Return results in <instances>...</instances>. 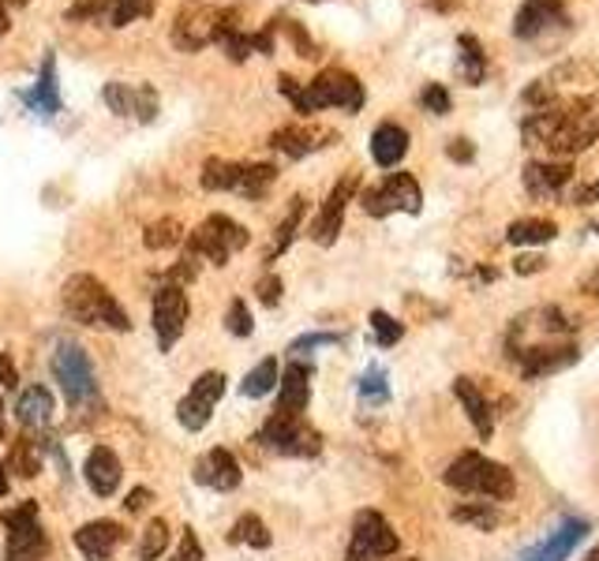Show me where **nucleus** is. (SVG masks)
Segmentation results:
<instances>
[{"mask_svg":"<svg viewBox=\"0 0 599 561\" xmlns=\"http://www.w3.org/2000/svg\"><path fill=\"white\" fill-rule=\"evenodd\" d=\"M569 176H574L569 162H533L525 169V187H528V195H536V199H555V195L569 184Z\"/></svg>","mask_w":599,"mask_h":561,"instance_id":"393cba45","label":"nucleus"},{"mask_svg":"<svg viewBox=\"0 0 599 561\" xmlns=\"http://www.w3.org/2000/svg\"><path fill=\"white\" fill-rule=\"evenodd\" d=\"M360 202H363V210H368L371 218H390V214H420V206H424V191H420V184L412 180L409 173H390L379 187H368Z\"/></svg>","mask_w":599,"mask_h":561,"instance_id":"9b49d317","label":"nucleus"},{"mask_svg":"<svg viewBox=\"0 0 599 561\" xmlns=\"http://www.w3.org/2000/svg\"><path fill=\"white\" fill-rule=\"evenodd\" d=\"M8 495V468H4V460H0V498Z\"/></svg>","mask_w":599,"mask_h":561,"instance_id":"4d7b16f0","label":"nucleus"},{"mask_svg":"<svg viewBox=\"0 0 599 561\" xmlns=\"http://www.w3.org/2000/svg\"><path fill=\"white\" fill-rule=\"evenodd\" d=\"M397 531L390 528V520L379 509H363L352 520V539L345 550V561H379L397 554Z\"/></svg>","mask_w":599,"mask_h":561,"instance_id":"9d476101","label":"nucleus"},{"mask_svg":"<svg viewBox=\"0 0 599 561\" xmlns=\"http://www.w3.org/2000/svg\"><path fill=\"white\" fill-rule=\"evenodd\" d=\"M360 397L368 405H386L390 401V382H386V371L382 367H371L368 374L360 378Z\"/></svg>","mask_w":599,"mask_h":561,"instance_id":"a19ab883","label":"nucleus"},{"mask_svg":"<svg viewBox=\"0 0 599 561\" xmlns=\"http://www.w3.org/2000/svg\"><path fill=\"white\" fill-rule=\"evenodd\" d=\"M585 561H599V550H592V554H588Z\"/></svg>","mask_w":599,"mask_h":561,"instance_id":"680f3d73","label":"nucleus"},{"mask_svg":"<svg viewBox=\"0 0 599 561\" xmlns=\"http://www.w3.org/2000/svg\"><path fill=\"white\" fill-rule=\"evenodd\" d=\"M588 292H596V297H599V273H596L592 281H588Z\"/></svg>","mask_w":599,"mask_h":561,"instance_id":"bf43d9fd","label":"nucleus"},{"mask_svg":"<svg viewBox=\"0 0 599 561\" xmlns=\"http://www.w3.org/2000/svg\"><path fill=\"white\" fill-rule=\"evenodd\" d=\"M8 31V8H4V0H0V34Z\"/></svg>","mask_w":599,"mask_h":561,"instance_id":"13d9d810","label":"nucleus"},{"mask_svg":"<svg viewBox=\"0 0 599 561\" xmlns=\"http://www.w3.org/2000/svg\"><path fill=\"white\" fill-rule=\"evenodd\" d=\"M533 270H544V259H533V254L517 259V273H533Z\"/></svg>","mask_w":599,"mask_h":561,"instance_id":"6e6d98bb","label":"nucleus"},{"mask_svg":"<svg viewBox=\"0 0 599 561\" xmlns=\"http://www.w3.org/2000/svg\"><path fill=\"white\" fill-rule=\"evenodd\" d=\"M289 34H292V42H297V49H300V56H308V61H311V56H319V49H316V45H311V38H308V34H303V27L297 23V19H289Z\"/></svg>","mask_w":599,"mask_h":561,"instance_id":"3c124183","label":"nucleus"},{"mask_svg":"<svg viewBox=\"0 0 599 561\" xmlns=\"http://www.w3.org/2000/svg\"><path fill=\"white\" fill-rule=\"evenodd\" d=\"M454 520L457 524H473L479 531H490L498 524V513L490 506H479V501H468V506H457L454 509Z\"/></svg>","mask_w":599,"mask_h":561,"instance_id":"ea45409f","label":"nucleus"},{"mask_svg":"<svg viewBox=\"0 0 599 561\" xmlns=\"http://www.w3.org/2000/svg\"><path fill=\"white\" fill-rule=\"evenodd\" d=\"M229 19V8H214L203 0H188L173 19V45L184 53H199L206 45H218L221 27Z\"/></svg>","mask_w":599,"mask_h":561,"instance_id":"1a4fd4ad","label":"nucleus"},{"mask_svg":"<svg viewBox=\"0 0 599 561\" xmlns=\"http://www.w3.org/2000/svg\"><path fill=\"white\" fill-rule=\"evenodd\" d=\"M281 94L292 102V110L311 116L319 110H327V105H338V110H349L357 113L363 105V83L352 72H345V67H327V72H319L311 83H300V79L292 75H281L278 79Z\"/></svg>","mask_w":599,"mask_h":561,"instance_id":"f03ea898","label":"nucleus"},{"mask_svg":"<svg viewBox=\"0 0 599 561\" xmlns=\"http://www.w3.org/2000/svg\"><path fill=\"white\" fill-rule=\"evenodd\" d=\"M273 180H278V169L270 162H240L237 195H244V199H262Z\"/></svg>","mask_w":599,"mask_h":561,"instance_id":"c85d7f7f","label":"nucleus"},{"mask_svg":"<svg viewBox=\"0 0 599 561\" xmlns=\"http://www.w3.org/2000/svg\"><path fill=\"white\" fill-rule=\"evenodd\" d=\"M273 543V536H270V528L262 524L255 513H244L237 517V524H233L229 531V547H251V550H267Z\"/></svg>","mask_w":599,"mask_h":561,"instance_id":"7c9ffc66","label":"nucleus"},{"mask_svg":"<svg viewBox=\"0 0 599 561\" xmlns=\"http://www.w3.org/2000/svg\"><path fill=\"white\" fill-rule=\"evenodd\" d=\"M330 139H338V135L322 132V127H281V132L270 135V146L289 157H308L316 154L319 146H327Z\"/></svg>","mask_w":599,"mask_h":561,"instance_id":"b1692460","label":"nucleus"},{"mask_svg":"<svg viewBox=\"0 0 599 561\" xmlns=\"http://www.w3.org/2000/svg\"><path fill=\"white\" fill-rule=\"evenodd\" d=\"M4 4H27V0H4Z\"/></svg>","mask_w":599,"mask_h":561,"instance_id":"e2e57ef3","label":"nucleus"},{"mask_svg":"<svg viewBox=\"0 0 599 561\" xmlns=\"http://www.w3.org/2000/svg\"><path fill=\"white\" fill-rule=\"evenodd\" d=\"M278 378H281V371H278V360H262L259 367H251L248 371V378H244V386L240 393L244 397H267V393L278 386Z\"/></svg>","mask_w":599,"mask_h":561,"instance_id":"f704fd0d","label":"nucleus"},{"mask_svg":"<svg viewBox=\"0 0 599 561\" xmlns=\"http://www.w3.org/2000/svg\"><path fill=\"white\" fill-rule=\"evenodd\" d=\"M154 8H158V0H113L110 4V23L113 27H127L132 19H140V15H151Z\"/></svg>","mask_w":599,"mask_h":561,"instance_id":"58836bf2","label":"nucleus"},{"mask_svg":"<svg viewBox=\"0 0 599 561\" xmlns=\"http://www.w3.org/2000/svg\"><path fill=\"white\" fill-rule=\"evenodd\" d=\"M169 561H203V543L199 536H195V528L180 531V547H176V554Z\"/></svg>","mask_w":599,"mask_h":561,"instance_id":"a18cd8bd","label":"nucleus"},{"mask_svg":"<svg viewBox=\"0 0 599 561\" xmlns=\"http://www.w3.org/2000/svg\"><path fill=\"white\" fill-rule=\"evenodd\" d=\"M248 240L251 236L237 218H229V214H210V218L188 236V254L214 262V266H225L233 254L248 248Z\"/></svg>","mask_w":599,"mask_h":561,"instance_id":"6e6552de","label":"nucleus"},{"mask_svg":"<svg viewBox=\"0 0 599 561\" xmlns=\"http://www.w3.org/2000/svg\"><path fill=\"white\" fill-rule=\"evenodd\" d=\"M0 524H4L8 536V550L4 561H45L53 543H49V531L38 520V501H19V506L4 509L0 513Z\"/></svg>","mask_w":599,"mask_h":561,"instance_id":"0eeeda50","label":"nucleus"},{"mask_svg":"<svg viewBox=\"0 0 599 561\" xmlns=\"http://www.w3.org/2000/svg\"><path fill=\"white\" fill-rule=\"evenodd\" d=\"M0 389H19V371L8 352H0Z\"/></svg>","mask_w":599,"mask_h":561,"instance_id":"8fccbe9b","label":"nucleus"},{"mask_svg":"<svg viewBox=\"0 0 599 561\" xmlns=\"http://www.w3.org/2000/svg\"><path fill=\"white\" fill-rule=\"evenodd\" d=\"M457 45H461V75H465L468 83H479V79H484V72H487L484 45H479L473 34H461Z\"/></svg>","mask_w":599,"mask_h":561,"instance_id":"c9c22d12","label":"nucleus"},{"mask_svg":"<svg viewBox=\"0 0 599 561\" xmlns=\"http://www.w3.org/2000/svg\"><path fill=\"white\" fill-rule=\"evenodd\" d=\"M409 154V132L401 124H379L371 135V157L382 169H394L401 157Z\"/></svg>","mask_w":599,"mask_h":561,"instance_id":"bb28decb","label":"nucleus"},{"mask_svg":"<svg viewBox=\"0 0 599 561\" xmlns=\"http://www.w3.org/2000/svg\"><path fill=\"white\" fill-rule=\"evenodd\" d=\"M420 102H424V110H427V113H435V116H446V113H450V91H446V86H442V83L424 86Z\"/></svg>","mask_w":599,"mask_h":561,"instance_id":"c03bdc74","label":"nucleus"},{"mask_svg":"<svg viewBox=\"0 0 599 561\" xmlns=\"http://www.w3.org/2000/svg\"><path fill=\"white\" fill-rule=\"evenodd\" d=\"M23 105H27V110H34L38 116L61 113V86H56V56H53V53H49L45 61H42V75H38V86L23 94Z\"/></svg>","mask_w":599,"mask_h":561,"instance_id":"a878e982","label":"nucleus"},{"mask_svg":"<svg viewBox=\"0 0 599 561\" xmlns=\"http://www.w3.org/2000/svg\"><path fill=\"white\" fill-rule=\"evenodd\" d=\"M596 232H599V225H596Z\"/></svg>","mask_w":599,"mask_h":561,"instance_id":"0e129e2a","label":"nucleus"},{"mask_svg":"<svg viewBox=\"0 0 599 561\" xmlns=\"http://www.w3.org/2000/svg\"><path fill=\"white\" fill-rule=\"evenodd\" d=\"M192 479H195V484H203V487H210V490L229 495V490H237L244 484V471H240V460L233 457L225 446H218V449L206 453V457L195 460Z\"/></svg>","mask_w":599,"mask_h":561,"instance_id":"f3484780","label":"nucleus"},{"mask_svg":"<svg viewBox=\"0 0 599 561\" xmlns=\"http://www.w3.org/2000/svg\"><path fill=\"white\" fill-rule=\"evenodd\" d=\"M83 476H86V487H91L97 498H113L116 490H121L124 465L110 446H94L83 465Z\"/></svg>","mask_w":599,"mask_h":561,"instance_id":"aec40b11","label":"nucleus"},{"mask_svg":"<svg viewBox=\"0 0 599 561\" xmlns=\"http://www.w3.org/2000/svg\"><path fill=\"white\" fill-rule=\"evenodd\" d=\"M151 501H154V490L151 487H135L132 495H127L124 509H127V513H140V509H151Z\"/></svg>","mask_w":599,"mask_h":561,"instance_id":"603ef678","label":"nucleus"},{"mask_svg":"<svg viewBox=\"0 0 599 561\" xmlns=\"http://www.w3.org/2000/svg\"><path fill=\"white\" fill-rule=\"evenodd\" d=\"M446 479L454 490H465V495H479V498H495V501H509L514 498V471L498 460L484 457V453H461L454 465L446 468Z\"/></svg>","mask_w":599,"mask_h":561,"instance_id":"20e7f679","label":"nucleus"},{"mask_svg":"<svg viewBox=\"0 0 599 561\" xmlns=\"http://www.w3.org/2000/svg\"><path fill=\"white\" fill-rule=\"evenodd\" d=\"M255 446L278 453V457H319L322 453V435L311 427L303 416H292V412H273V416L255 430Z\"/></svg>","mask_w":599,"mask_h":561,"instance_id":"423d86ee","label":"nucleus"},{"mask_svg":"<svg viewBox=\"0 0 599 561\" xmlns=\"http://www.w3.org/2000/svg\"><path fill=\"white\" fill-rule=\"evenodd\" d=\"M0 438H4V412H0Z\"/></svg>","mask_w":599,"mask_h":561,"instance_id":"052dcab7","label":"nucleus"},{"mask_svg":"<svg viewBox=\"0 0 599 561\" xmlns=\"http://www.w3.org/2000/svg\"><path fill=\"white\" fill-rule=\"evenodd\" d=\"M520 132H525L528 143L547 146L558 157H574L599 139V113L588 97H569V102L555 97V102L528 113Z\"/></svg>","mask_w":599,"mask_h":561,"instance_id":"f257e3e1","label":"nucleus"},{"mask_svg":"<svg viewBox=\"0 0 599 561\" xmlns=\"http://www.w3.org/2000/svg\"><path fill=\"white\" fill-rule=\"evenodd\" d=\"M8 468L16 471V476L23 479H38V471H42V441L38 438H16L12 441V453H8Z\"/></svg>","mask_w":599,"mask_h":561,"instance_id":"c756f323","label":"nucleus"},{"mask_svg":"<svg viewBox=\"0 0 599 561\" xmlns=\"http://www.w3.org/2000/svg\"><path fill=\"white\" fill-rule=\"evenodd\" d=\"M143 240H146V248H151V251H165V248H176V243L184 240V229H180V221L165 218L158 225H151Z\"/></svg>","mask_w":599,"mask_h":561,"instance_id":"4c0bfd02","label":"nucleus"},{"mask_svg":"<svg viewBox=\"0 0 599 561\" xmlns=\"http://www.w3.org/2000/svg\"><path fill=\"white\" fill-rule=\"evenodd\" d=\"M311 374H316L311 363H300V360L289 363L285 374L278 378L281 397H278V408H273V412H292V416H303V408L311 405Z\"/></svg>","mask_w":599,"mask_h":561,"instance_id":"4be33fe9","label":"nucleus"},{"mask_svg":"<svg viewBox=\"0 0 599 561\" xmlns=\"http://www.w3.org/2000/svg\"><path fill=\"white\" fill-rule=\"evenodd\" d=\"M61 303H64V314L80 326H91V330H116V333H127L132 322H127V311L116 303V297L105 289L94 273H75L68 278L64 292H61Z\"/></svg>","mask_w":599,"mask_h":561,"instance_id":"7ed1b4c3","label":"nucleus"},{"mask_svg":"<svg viewBox=\"0 0 599 561\" xmlns=\"http://www.w3.org/2000/svg\"><path fill=\"white\" fill-rule=\"evenodd\" d=\"M357 187H360V176H357V173L341 176V180L333 184V191L327 195V202H322L319 218L311 221V240L322 243V248H330V243L338 240L341 221H345V210H349L352 195H357Z\"/></svg>","mask_w":599,"mask_h":561,"instance_id":"2eb2a0df","label":"nucleus"},{"mask_svg":"<svg viewBox=\"0 0 599 561\" xmlns=\"http://www.w3.org/2000/svg\"><path fill=\"white\" fill-rule=\"evenodd\" d=\"M184 326H188V297L180 284H162L154 292V333H158V349L169 352L180 341Z\"/></svg>","mask_w":599,"mask_h":561,"instance_id":"ddd939ff","label":"nucleus"},{"mask_svg":"<svg viewBox=\"0 0 599 561\" xmlns=\"http://www.w3.org/2000/svg\"><path fill=\"white\" fill-rule=\"evenodd\" d=\"M225 374L221 371H206L195 378V386L188 389V397L176 405V419H180L184 430H192V435H199V430L210 423L214 416V405L225 397Z\"/></svg>","mask_w":599,"mask_h":561,"instance_id":"f8f14e48","label":"nucleus"},{"mask_svg":"<svg viewBox=\"0 0 599 561\" xmlns=\"http://www.w3.org/2000/svg\"><path fill=\"white\" fill-rule=\"evenodd\" d=\"M72 539L86 561H113L116 547L127 539V528L116 524V520H91V524H83Z\"/></svg>","mask_w":599,"mask_h":561,"instance_id":"a211bd4d","label":"nucleus"},{"mask_svg":"<svg viewBox=\"0 0 599 561\" xmlns=\"http://www.w3.org/2000/svg\"><path fill=\"white\" fill-rule=\"evenodd\" d=\"M341 333H303L292 341V352H308V349H327V344H341Z\"/></svg>","mask_w":599,"mask_h":561,"instance_id":"09e8293b","label":"nucleus"},{"mask_svg":"<svg viewBox=\"0 0 599 561\" xmlns=\"http://www.w3.org/2000/svg\"><path fill=\"white\" fill-rule=\"evenodd\" d=\"M446 154L454 157V162H473V146H468V139H454L446 146Z\"/></svg>","mask_w":599,"mask_h":561,"instance_id":"864d4df0","label":"nucleus"},{"mask_svg":"<svg viewBox=\"0 0 599 561\" xmlns=\"http://www.w3.org/2000/svg\"><path fill=\"white\" fill-rule=\"evenodd\" d=\"M588 536V524L585 520H562L558 524V531H551V536L544 539V543H536L533 550H525L520 554V561H566L569 558V550H574L581 539Z\"/></svg>","mask_w":599,"mask_h":561,"instance_id":"412c9836","label":"nucleus"},{"mask_svg":"<svg viewBox=\"0 0 599 561\" xmlns=\"http://www.w3.org/2000/svg\"><path fill=\"white\" fill-rule=\"evenodd\" d=\"M255 292H259L262 308H278V303H281V278H278V273H267V278L255 284Z\"/></svg>","mask_w":599,"mask_h":561,"instance_id":"de8ad7c7","label":"nucleus"},{"mask_svg":"<svg viewBox=\"0 0 599 561\" xmlns=\"http://www.w3.org/2000/svg\"><path fill=\"white\" fill-rule=\"evenodd\" d=\"M49 367H53V378L61 382L68 405L72 412H83L86 405L97 401V374H94V363L86 356L83 344L75 341H56L53 356H49Z\"/></svg>","mask_w":599,"mask_h":561,"instance_id":"39448f33","label":"nucleus"},{"mask_svg":"<svg viewBox=\"0 0 599 561\" xmlns=\"http://www.w3.org/2000/svg\"><path fill=\"white\" fill-rule=\"evenodd\" d=\"M110 4L113 0H75L72 8H68V19H97V15H110Z\"/></svg>","mask_w":599,"mask_h":561,"instance_id":"49530a36","label":"nucleus"},{"mask_svg":"<svg viewBox=\"0 0 599 561\" xmlns=\"http://www.w3.org/2000/svg\"><path fill=\"white\" fill-rule=\"evenodd\" d=\"M555 27H566V8L562 0H525L520 12L514 19V34L533 42V38H544Z\"/></svg>","mask_w":599,"mask_h":561,"instance_id":"6ab92c4d","label":"nucleus"},{"mask_svg":"<svg viewBox=\"0 0 599 561\" xmlns=\"http://www.w3.org/2000/svg\"><path fill=\"white\" fill-rule=\"evenodd\" d=\"M53 412H56V401L49 386H27L23 393L16 397V419L23 430H42L53 423Z\"/></svg>","mask_w":599,"mask_h":561,"instance_id":"5701e85b","label":"nucleus"},{"mask_svg":"<svg viewBox=\"0 0 599 561\" xmlns=\"http://www.w3.org/2000/svg\"><path fill=\"white\" fill-rule=\"evenodd\" d=\"M454 393H457L461 408H465V416L473 419V427L479 430V438H490V430H495V412H490L487 397L479 393L476 382L473 378H457Z\"/></svg>","mask_w":599,"mask_h":561,"instance_id":"cd10ccee","label":"nucleus"},{"mask_svg":"<svg viewBox=\"0 0 599 561\" xmlns=\"http://www.w3.org/2000/svg\"><path fill=\"white\" fill-rule=\"evenodd\" d=\"M303 210H308V202H303V195H297V199H292V206H289V214L281 218L278 232H273V243H270V251H267V262H273L278 254L289 251V243L297 240V229H300Z\"/></svg>","mask_w":599,"mask_h":561,"instance_id":"473e14b6","label":"nucleus"},{"mask_svg":"<svg viewBox=\"0 0 599 561\" xmlns=\"http://www.w3.org/2000/svg\"><path fill=\"white\" fill-rule=\"evenodd\" d=\"M169 547V520H151L140 543V561H158Z\"/></svg>","mask_w":599,"mask_h":561,"instance_id":"e433bc0d","label":"nucleus"},{"mask_svg":"<svg viewBox=\"0 0 599 561\" xmlns=\"http://www.w3.org/2000/svg\"><path fill=\"white\" fill-rule=\"evenodd\" d=\"M105 105L116 113V116H132V121H143L151 124L158 116V91L154 86H132V83H105Z\"/></svg>","mask_w":599,"mask_h":561,"instance_id":"dca6fc26","label":"nucleus"},{"mask_svg":"<svg viewBox=\"0 0 599 561\" xmlns=\"http://www.w3.org/2000/svg\"><path fill=\"white\" fill-rule=\"evenodd\" d=\"M506 356L520 363V374L525 378H544L551 371H562L569 363L577 360V349L574 344H506Z\"/></svg>","mask_w":599,"mask_h":561,"instance_id":"4468645a","label":"nucleus"},{"mask_svg":"<svg viewBox=\"0 0 599 561\" xmlns=\"http://www.w3.org/2000/svg\"><path fill=\"white\" fill-rule=\"evenodd\" d=\"M577 202H581V206L599 202V180H596V184H588V187H581V191H577Z\"/></svg>","mask_w":599,"mask_h":561,"instance_id":"5fc2aeb1","label":"nucleus"},{"mask_svg":"<svg viewBox=\"0 0 599 561\" xmlns=\"http://www.w3.org/2000/svg\"><path fill=\"white\" fill-rule=\"evenodd\" d=\"M203 187L206 191H237V180H240V162H225V157H210L203 165Z\"/></svg>","mask_w":599,"mask_h":561,"instance_id":"2f4dec72","label":"nucleus"},{"mask_svg":"<svg viewBox=\"0 0 599 561\" xmlns=\"http://www.w3.org/2000/svg\"><path fill=\"white\" fill-rule=\"evenodd\" d=\"M225 330H229L233 337H251L255 322H251V311H248V303H244V300L229 303V311H225Z\"/></svg>","mask_w":599,"mask_h":561,"instance_id":"37998d69","label":"nucleus"},{"mask_svg":"<svg viewBox=\"0 0 599 561\" xmlns=\"http://www.w3.org/2000/svg\"><path fill=\"white\" fill-rule=\"evenodd\" d=\"M558 236V225L555 221H539V218H528V221H514L506 229V240L509 243H551Z\"/></svg>","mask_w":599,"mask_h":561,"instance_id":"72a5a7b5","label":"nucleus"},{"mask_svg":"<svg viewBox=\"0 0 599 561\" xmlns=\"http://www.w3.org/2000/svg\"><path fill=\"white\" fill-rule=\"evenodd\" d=\"M371 330H375V341L382 349H390V344H397L405 337V326H401L397 319H390L386 311H371Z\"/></svg>","mask_w":599,"mask_h":561,"instance_id":"79ce46f5","label":"nucleus"}]
</instances>
